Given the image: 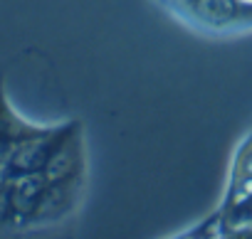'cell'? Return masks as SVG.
<instances>
[{
	"mask_svg": "<svg viewBox=\"0 0 252 239\" xmlns=\"http://www.w3.org/2000/svg\"><path fill=\"white\" fill-rule=\"evenodd\" d=\"M225 227L227 229H245V227H252V192L242 195L227 212V219H225Z\"/></svg>",
	"mask_w": 252,
	"mask_h": 239,
	"instance_id": "3",
	"label": "cell"
},
{
	"mask_svg": "<svg viewBox=\"0 0 252 239\" xmlns=\"http://www.w3.org/2000/svg\"><path fill=\"white\" fill-rule=\"evenodd\" d=\"M30 121H25L23 116H18L5 96L3 89V79H0V173H3V165L13 151V146L30 131Z\"/></svg>",
	"mask_w": 252,
	"mask_h": 239,
	"instance_id": "2",
	"label": "cell"
},
{
	"mask_svg": "<svg viewBox=\"0 0 252 239\" xmlns=\"http://www.w3.org/2000/svg\"><path fill=\"white\" fill-rule=\"evenodd\" d=\"M235 234H237V237H252V227H245V229H237Z\"/></svg>",
	"mask_w": 252,
	"mask_h": 239,
	"instance_id": "4",
	"label": "cell"
},
{
	"mask_svg": "<svg viewBox=\"0 0 252 239\" xmlns=\"http://www.w3.org/2000/svg\"><path fill=\"white\" fill-rule=\"evenodd\" d=\"M171 5L208 27L252 25V0H171Z\"/></svg>",
	"mask_w": 252,
	"mask_h": 239,
	"instance_id": "1",
	"label": "cell"
}]
</instances>
